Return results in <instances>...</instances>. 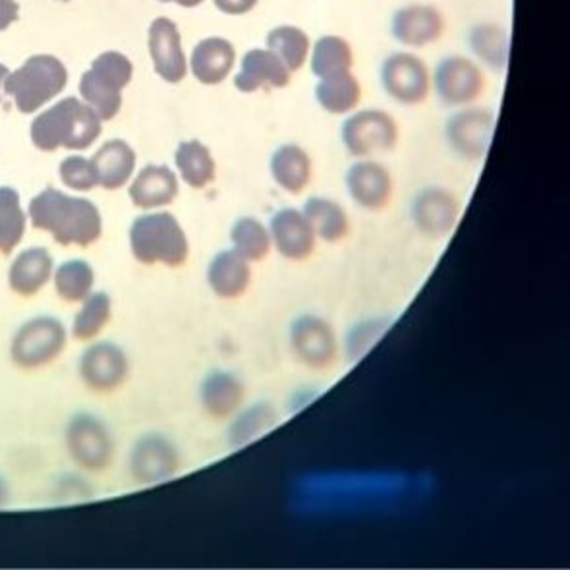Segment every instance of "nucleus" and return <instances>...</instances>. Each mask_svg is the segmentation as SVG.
Wrapping results in <instances>:
<instances>
[{
  "label": "nucleus",
  "mask_w": 570,
  "mask_h": 570,
  "mask_svg": "<svg viewBox=\"0 0 570 570\" xmlns=\"http://www.w3.org/2000/svg\"><path fill=\"white\" fill-rule=\"evenodd\" d=\"M346 190L354 204L367 212H381L393 198V178L387 168L372 159L354 163L344 176Z\"/></svg>",
  "instance_id": "nucleus-18"
},
{
  "label": "nucleus",
  "mask_w": 570,
  "mask_h": 570,
  "mask_svg": "<svg viewBox=\"0 0 570 570\" xmlns=\"http://www.w3.org/2000/svg\"><path fill=\"white\" fill-rule=\"evenodd\" d=\"M68 70L62 60L52 55H36L16 72L8 73L4 94L12 97L16 109L31 115L65 91Z\"/></svg>",
  "instance_id": "nucleus-4"
},
{
  "label": "nucleus",
  "mask_w": 570,
  "mask_h": 570,
  "mask_svg": "<svg viewBox=\"0 0 570 570\" xmlns=\"http://www.w3.org/2000/svg\"><path fill=\"white\" fill-rule=\"evenodd\" d=\"M249 281H252L249 262L235 249L219 252L207 267V283L212 286L213 293L225 301H233L246 293Z\"/></svg>",
  "instance_id": "nucleus-24"
},
{
  "label": "nucleus",
  "mask_w": 570,
  "mask_h": 570,
  "mask_svg": "<svg viewBox=\"0 0 570 570\" xmlns=\"http://www.w3.org/2000/svg\"><path fill=\"white\" fill-rule=\"evenodd\" d=\"M230 240L242 257L248 262H262L269 256L273 242H271L269 228L256 217H242L236 220L230 230Z\"/></svg>",
  "instance_id": "nucleus-35"
},
{
  "label": "nucleus",
  "mask_w": 570,
  "mask_h": 570,
  "mask_svg": "<svg viewBox=\"0 0 570 570\" xmlns=\"http://www.w3.org/2000/svg\"><path fill=\"white\" fill-rule=\"evenodd\" d=\"M147 49L154 70L167 83H180L188 73V59L184 55L183 36L173 20L155 18L147 31Z\"/></svg>",
  "instance_id": "nucleus-14"
},
{
  "label": "nucleus",
  "mask_w": 570,
  "mask_h": 570,
  "mask_svg": "<svg viewBox=\"0 0 570 570\" xmlns=\"http://www.w3.org/2000/svg\"><path fill=\"white\" fill-rule=\"evenodd\" d=\"M291 346L312 370H327L335 362L338 344L330 322L320 315L304 314L291 325Z\"/></svg>",
  "instance_id": "nucleus-12"
},
{
  "label": "nucleus",
  "mask_w": 570,
  "mask_h": 570,
  "mask_svg": "<svg viewBox=\"0 0 570 570\" xmlns=\"http://www.w3.org/2000/svg\"><path fill=\"white\" fill-rule=\"evenodd\" d=\"M96 273L83 259H70L55 271V288L65 302H83L91 294Z\"/></svg>",
  "instance_id": "nucleus-36"
},
{
  "label": "nucleus",
  "mask_w": 570,
  "mask_h": 570,
  "mask_svg": "<svg viewBox=\"0 0 570 570\" xmlns=\"http://www.w3.org/2000/svg\"><path fill=\"white\" fill-rule=\"evenodd\" d=\"M130 372L128 356L118 344L102 341L89 346L80 360V375L83 383L96 393L117 391Z\"/></svg>",
  "instance_id": "nucleus-15"
},
{
  "label": "nucleus",
  "mask_w": 570,
  "mask_h": 570,
  "mask_svg": "<svg viewBox=\"0 0 570 570\" xmlns=\"http://www.w3.org/2000/svg\"><path fill=\"white\" fill-rule=\"evenodd\" d=\"M244 395L246 391L242 381L235 373L225 372V370L207 373L199 389V399L205 412L217 420L233 416L236 410L240 409Z\"/></svg>",
  "instance_id": "nucleus-25"
},
{
  "label": "nucleus",
  "mask_w": 570,
  "mask_h": 570,
  "mask_svg": "<svg viewBox=\"0 0 570 570\" xmlns=\"http://www.w3.org/2000/svg\"><path fill=\"white\" fill-rule=\"evenodd\" d=\"M495 128V115L485 107L456 110L445 122V139L461 159L480 161L490 147Z\"/></svg>",
  "instance_id": "nucleus-10"
},
{
  "label": "nucleus",
  "mask_w": 570,
  "mask_h": 570,
  "mask_svg": "<svg viewBox=\"0 0 570 570\" xmlns=\"http://www.w3.org/2000/svg\"><path fill=\"white\" fill-rule=\"evenodd\" d=\"M445 16L433 4H406L391 18V36L412 49L438 43L445 33Z\"/></svg>",
  "instance_id": "nucleus-16"
},
{
  "label": "nucleus",
  "mask_w": 570,
  "mask_h": 570,
  "mask_svg": "<svg viewBox=\"0 0 570 570\" xmlns=\"http://www.w3.org/2000/svg\"><path fill=\"white\" fill-rule=\"evenodd\" d=\"M159 2H173V4H178V7L183 8H196L199 4H204V0H159Z\"/></svg>",
  "instance_id": "nucleus-43"
},
{
  "label": "nucleus",
  "mask_w": 570,
  "mask_h": 570,
  "mask_svg": "<svg viewBox=\"0 0 570 570\" xmlns=\"http://www.w3.org/2000/svg\"><path fill=\"white\" fill-rule=\"evenodd\" d=\"M269 235L278 254L291 262H302L314 254L317 236L298 209L285 207L275 213L271 217Z\"/></svg>",
  "instance_id": "nucleus-20"
},
{
  "label": "nucleus",
  "mask_w": 570,
  "mask_h": 570,
  "mask_svg": "<svg viewBox=\"0 0 570 570\" xmlns=\"http://www.w3.org/2000/svg\"><path fill=\"white\" fill-rule=\"evenodd\" d=\"M132 60L118 51L101 52L81 76V99L101 120H112L122 109V89L132 81Z\"/></svg>",
  "instance_id": "nucleus-5"
},
{
  "label": "nucleus",
  "mask_w": 570,
  "mask_h": 570,
  "mask_svg": "<svg viewBox=\"0 0 570 570\" xmlns=\"http://www.w3.org/2000/svg\"><path fill=\"white\" fill-rule=\"evenodd\" d=\"M381 88L401 105H420L432 91V73L412 52H393L383 60L380 70Z\"/></svg>",
  "instance_id": "nucleus-8"
},
{
  "label": "nucleus",
  "mask_w": 570,
  "mask_h": 570,
  "mask_svg": "<svg viewBox=\"0 0 570 570\" xmlns=\"http://www.w3.org/2000/svg\"><path fill=\"white\" fill-rule=\"evenodd\" d=\"M130 249L139 264L180 267L190 256V242L173 213H146L130 227Z\"/></svg>",
  "instance_id": "nucleus-3"
},
{
  "label": "nucleus",
  "mask_w": 570,
  "mask_h": 570,
  "mask_svg": "<svg viewBox=\"0 0 570 570\" xmlns=\"http://www.w3.org/2000/svg\"><path fill=\"white\" fill-rule=\"evenodd\" d=\"M97 184L105 190H120L130 183L136 170V151L125 139H110L91 157Z\"/></svg>",
  "instance_id": "nucleus-23"
},
{
  "label": "nucleus",
  "mask_w": 570,
  "mask_h": 570,
  "mask_svg": "<svg viewBox=\"0 0 570 570\" xmlns=\"http://www.w3.org/2000/svg\"><path fill=\"white\" fill-rule=\"evenodd\" d=\"M178 178L167 165H147L130 184L128 196L139 209H157L173 204L178 196Z\"/></svg>",
  "instance_id": "nucleus-22"
},
{
  "label": "nucleus",
  "mask_w": 570,
  "mask_h": 570,
  "mask_svg": "<svg viewBox=\"0 0 570 570\" xmlns=\"http://www.w3.org/2000/svg\"><path fill=\"white\" fill-rule=\"evenodd\" d=\"M269 173L281 190L298 196L312 183V159L304 147L285 144L271 155Z\"/></svg>",
  "instance_id": "nucleus-26"
},
{
  "label": "nucleus",
  "mask_w": 570,
  "mask_h": 570,
  "mask_svg": "<svg viewBox=\"0 0 570 570\" xmlns=\"http://www.w3.org/2000/svg\"><path fill=\"white\" fill-rule=\"evenodd\" d=\"M275 422H277V412L269 403L254 404L233 422L228 430V441L233 446H244L259 438L262 433L269 432Z\"/></svg>",
  "instance_id": "nucleus-38"
},
{
  "label": "nucleus",
  "mask_w": 570,
  "mask_h": 570,
  "mask_svg": "<svg viewBox=\"0 0 570 570\" xmlns=\"http://www.w3.org/2000/svg\"><path fill=\"white\" fill-rule=\"evenodd\" d=\"M26 233V213L20 194L10 186H0V254L10 256Z\"/></svg>",
  "instance_id": "nucleus-34"
},
{
  "label": "nucleus",
  "mask_w": 570,
  "mask_h": 570,
  "mask_svg": "<svg viewBox=\"0 0 570 570\" xmlns=\"http://www.w3.org/2000/svg\"><path fill=\"white\" fill-rule=\"evenodd\" d=\"M470 51L491 70H504L509 62V33L493 22L475 23L469 33Z\"/></svg>",
  "instance_id": "nucleus-31"
},
{
  "label": "nucleus",
  "mask_w": 570,
  "mask_h": 570,
  "mask_svg": "<svg viewBox=\"0 0 570 570\" xmlns=\"http://www.w3.org/2000/svg\"><path fill=\"white\" fill-rule=\"evenodd\" d=\"M383 322H367L360 323L358 327L352 330L351 336H348V348H351L352 358H358L362 352L366 351L370 343H373V338H377L383 331Z\"/></svg>",
  "instance_id": "nucleus-40"
},
{
  "label": "nucleus",
  "mask_w": 570,
  "mask_h": 570,
  "mask_svg": "<svg viewBox=\"0 0 570 570\" xmlns=\"http://www.w3.org/2000/svg\"><path fill=\"white\" fill-rule=\"evenodd\" d=\"M110 314H112V302H110L109 294H89L88 298L83 301L80 312L73 317L72 335L78 341L96 338L105 330V325L110 322Z\"/></svg>",
  "instance_id": "nucleus-37"
},
{
  "label": "nucleus",
  "mask_w": 570,
  "mask_h": 570,
  "mask_svg": "<svg viewBox=\"0 0 570 570\" xmlns=\"http://www.w3.org/2000/svg\"><path fill=\"white\" fill-rule=\"evenodd\" d=\"M8 73H10V70H8L7 65H2V62H0V88L4 86V80H7ZM0 101H2V91H0Z\"/></svg>",
  "instance_id": "nucleus-44"
},
{
  "label": "nucleus",
  "mask_w": 570,
  "mask_h": 570,
  "mask_svg": "<svg viewBox=\"0 0 570 570\" xmlns=\"http://www.w3.org/2000/svg\"><path fill=\"white\" fill-rule=\"evenodd\" d=\"M293 72L275 52L249 49L242 57L240 70L235 76V88L242 94H256L259 89H283L291 86Z\"/></svg>",
  "instance_id": "nucleus-19"
},
{
  "label": "nucleus",
  "mask_w": 570,
  "mask_h": 570,
  "mask_svg": "<svg viewBox=\"0 0 570 570\" xmlns=\"http://www.w3.org/2000/svg\"><path fill=\"white\" fill-rule=\"evenodd\" d=\"M20 16V4L16 0H0V33L7 31Z\"/></svg>",
  "instance_id": "nucleus-42"
},
{
  "label": "nucleus",
  "mask_w": 570,
  "mask_h": 570,
  "mask_svg": "<svg viewBox=\"0 0 570 570\" xmlns=\"http://www.w3.org/2000/svg\"><path fill=\"white\" fill-rule=\"evenodd\" d=\"M410 215L422 235L445 238L459 220L461 204L453 191L443 186H425L412 199Z\"/></svg>",
  "instance_id": "nucleus-13"
},
{
  "label": "nucleus",
  "mask_w": 570,
  "mask_h": 570,
  "mask_svg": "<svg viewBox=\"0 0 570 570\" xmlns=\"http://www.w3.org/2000/svg\"><path fill=\"white\" fill-rule=\"evenodd\" d=\"M65 346H67L65 325L57 317L41 315L23 323L22 327L16 331L10 344V356L14 360V364L23 370H36L59 358Z\"/></svg>",
  "instance_id": "nucleus-6"
},
{
  "label": "nucleus",
  "mask_w": 570,
  "mask_h": 570,
  "mask_svg": "<svg viewBox=\"0 0 570 570\" xmlns=\"http://www.w3.org/2000/svg\"><path fill=\"white\" fill-rule=\"evenodd\" d=\"M180 456L176 446L159 433H147L136 441L130 456V470L139 483L165 482L176 474Z\"/></svg>",
  "instance_id": "nucleus-17"
},
{
  "label": "nucleus",
  "mask_w": 570,
  "mask_h": 570,
  "mask_svg": "<svg viewBox=\"0 0 570 570\" xmlns=\"http://www.w3.org/2000/svg\"><path fill=\"white\" fill-rule=\"evenodd\" d=\"M175 163L184 183L194 190H204L217 175V163L213 159L209 147L198 139L180 141L176 147Z\"/></svg>",
  "instance_id": "nucleus-29"
},
{
  "label": "nucleus",
  "mask_w": 570,
  "mask_h": 570,
  "mask_svg": "<svg viewBox=\"0 0 570 570\" xmlns=\"http://www.w3.org/2000/svg\"><path fill=\"white\" fill-rule=\"evenodd\" d=\"M352 67H354V51L344 37L323 36L312 47L309 68L320 80L336 73L352 72Z\"/></svg>",
  "instance_id": "nucleus-32"
},
{
  "label": "nucleus",
  "mask_w": 570,
  "mask_h": 570,
  "mask_svg": "<svg viewBox=\"0 0 570 570\" xmlns=\"http://www.w3.org/2000/svg\"><path fill=\"white\" fill-rule=\"evenodd\" d=\"M236 65L235 45L225 37H205L188 60V70L204 86H217L227 80Z\"/></svg>",
  "instance_id": "nucleus-21"
},
{
  "label": "nucleus",
  "mask_w": 570,
  "mask_h": 570,
  "mask_svg": "<svg viewBox=\"0 0 570 570\" xmlns=\"http://www.w3.org/2000/svg\"><path fill=\"white\" fill-rule=\"evenodd\" d=\"M265 47L269 51L275 52L278 59L285 62L291 72H298L304 68L307 59H309V51H312V41L307 37L306 31L296 26H277L267 33L265 39Z\"/></svg>",
  "instance_id": "nucleus-33"
},
{
  "label": "nucleus",
  "mask_w": 570,
  "mask_h": 570,
  "mask_svg": "<svg viewBox=\"0 0 570 570\" xmlns=\"http://www.w3.org/2000/svg\"><path fill=\"white\" fill-rule=\"evenodd\" d=\"M101 118L78 97H67L43 110L31 122L33 146L41 151H57L60 147L86 151L101 136Z\"/></svg>",
  "instance_id": "nucleus-2"
},
{
  "label": "nucleus",
  "mask_w": 570,
  "mask_h": 570,
  "mask_svg": "<svg viewBox=\"0 0 570 570\" xmlns=\"http://www.w3.org/2000/svg\"><path fill=\"white\" fill-rule=\"evenodd\" d=\"M31 225L45 230L62 246L88 248L102 233L101 213L91 199L68 196L57 188H45L30 202Z\"/></svg>",
  "instance_id": "nucleus-1"
},
{
  "label": "nucleus",
  "mask_w": 570,
  "mask_h": 570,
  "mask_svg": "<svg viewBox=\"0 0 570 570\" xmlns=\"http://www.w3.org/2000/svg\"><path fill=\"white\" fill-rule=\"evenodd\" d=\"M433 89L449 107H466L485 91V76L475 60L451 55L439 60L433 70Z\"/></svg>",
  "instance_id": "nucleus-9"
},
{
  "label": "nucleus",
  "mask_w": 570,
  "mask_h": 570,
  "mask_svg": "<svg viewBox=\"0 0 570 570\" xmlns=\"http://www.w3.org/2000/svg\"><path fill=\"white\" fill-rule=\"evenodd\" d=\"M52 275V256L45 248L23 249L8 269V285L20 296L39 293Z\"/></svg>",
  "instance_id": "nucleus-27"
},
{
  "label": "nucleus",
  "mask_w": 570,
  "mask_h": 570,
  "mask_svg": "<svg viewBox=\"0 0 570 570\" xmlns=\"http://www.w3.org/2000/svg\"><path fill=\"white\" fill-rule=\"evenodd\" d=\"M8 501V488L7 483L2 482V478H0V507L7 503Z\"/></svg>",
  "instance_id": "nucleus-45"
},
{
  "label": "nucleus",
  "mask_w": 570,
  "mask_h": 570,
  "mask_svg": "<svg viewBox=\"0 0 570 570\" xmlns=\"http://www.w3.org/2000/svg\"><path fill=\"white\" fill-rule=\"evenodd\" d=\"M259 0H213L215 8L227 16H244L257 7Z\"/></svg>",
  "instance_id": "nucleus-41"
},
{
  "label": "nucleus",
  "mask_w": 570,
  "mask_h": 570,
  "mask_svg": "<svg viewBox=\"0 0 570 570\" xmlns=\"http://www.w3.org/2000/svg\"><path fill=\"white\" fill-rule=\"evenodd\" d=\"M315 101L330 115H348L362 101V83L352 72L322 78L315 86Z\"/></svg>",
  "instance_id": "nucleus-28"
},
{
  "label": "nucleus",
  "mask_w": 570,
  "mask_h": 570,
  "mask_svg": "<svg viewBox=\"0 0 570 570\" xmlns=\"http://www.w3.org/2000/svg\"><path fill=\"white\" fill-rule=\"evenodd\" d=\"M59 175L62 184L72 190L89 191L99 186L94 163L81 155H70L60 163Z\"/></svg>",
  "instance_id": "nucleus-39"
},
{
  "label": "nucleus",
  "mask_w": 570,
  "mask_h": 570,
  "mask_svg": "<svg viewBox=\"0 0 570 570\" xmlns=\"http://www.w3.org/2000/svg\"><path fill=\"white\" fill-rule=\"evenodd\" d=\"M60 2H68V0H60Z\"/></svg>",
  "instance_id": "nucleus-46"
},
{
  "label": "nucleus",
  "mask_w": 570,
  "mask_h": 570,
  "mask_svg": "<svg viewBox=\"0 0 570 570\" xmlns=\"http://www.w3.org/2000/svg\"><path fill=\"white\" fill-rule=\"evenodd\" d=\"M302 213L306 217L309 227L314 228L315 236L325 242L344 240L351 233V220L341 204L335 199L314 196L307 199Z\"/></svg>",
  "instance_id": "nucleus-30"
},
{
  "label": "nucleus",
  "mask_w": 570,
  "mask_h": 570,
  "mask_svg": "<svg viewBox=\"0 0 570 570\" xmlns=\"http://www.w3.org/2000/svg\"><path fill=\"white\" fill-rule=\"evenodd\" d=\"M341 139L348 154L360 159L393 151L399 144L395 118L381 109L352 112L341 128Z\"/></svg>",
  "instance_id": "nucleus-7"
},
{
  "label": "nucleus",
  "mask_w": 570,
  "mask_h": 570,
  "mask_svg": "<svg viewBox=\"0 0 570 570\" xmlns=\"http://www.w3.org/2000/svg\"><path fill=\"white\" fill-rule=\"evenodd\" d=\"M68 453L81 469L99 472L109 466L115 443L109 428L94 414H78L67 428Z\"/></svg>",
  "instance_id": "nucleus-11"
}]
</instances>
